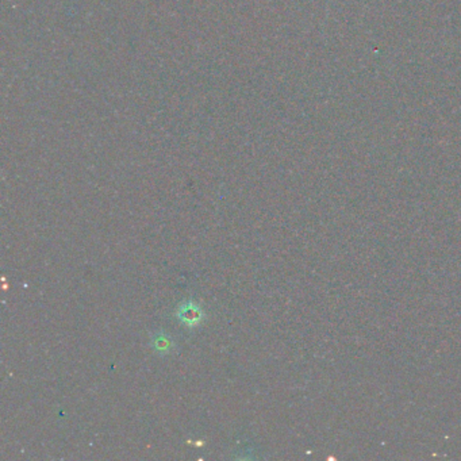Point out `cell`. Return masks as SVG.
<instances>
[{"instance_id": "1", "label": "cell", "mask_w": 461, "mask_h": 461, "mask_svg": "<svg viewBox=\"0 0 461 461\" xmlns=\"http://www.w3.org/2000/svg\"><path fill=\"white\" fill-rule=\"evenodd\" d=\"M177 319L180 324L189 326V327H195V326L202 324L204 319V312L202 307L194 302V300H186L183 302L175 312Z\"/></svg>"}, {"instance_id": "2", "label": "cell", "mask_w": 461, "mask_h": 461, "mask_svg": "<svg viewBox=\"0 0 461 461\" xmlns=\"http://www.w3.org/2000/svg\"><path fill=\"white\" fill-rule=\"evenodd\" d=\"M152 346L154 348V351H157L161 354H166V353L172 352V349L175 348V342L166 333L156 332L152 336Z\"/></svg>"}]
</instances>
